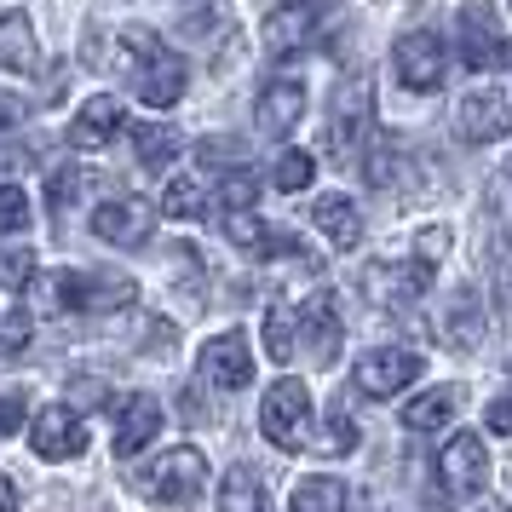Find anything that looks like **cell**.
I'll use <instances>...</instances> for the list:
<instances>
[{
  "mask_svg": "<svg viewBox=\"0 0 512 512\" xmlns=\"http://www.w3.org/2000/svg\"><path fill=\"white\" fill-rule=\"evenodd\" d=\"M179 133L167 127V121H133V156H139L150 173H162V167H173L179 162Z\"/></svg>",
  "mask_w": 512,
  "mask_h": 512,
  "instance_id": "23",
  "label": "cell"
},
{
  "mask_svg": "<svg viewBox=\"0 0 512 512\" xmlns=\"http://www.w3.org/2000/svg\"><path fill=\"white\" fill-rule=\"evenodd\" d=\"M156 432H162V403H156V397H127L116 409V455L121 461L139 455Z\"/></svg>",
  "mask_w": 512,
  "mask_h": 512,
  "instance_id": "20",
  "label": "cell"
},
{
  "mask_svg": "<svg viewBox=\"0 0 512 512\" xmlns=\"http://www.w3.org/2000/svg\"><path fill=\"white\" fill-rule=\"evenodd\" d=\"M334 24H340V0H282L265 18V41L271 52H311Z\"/></svg>",
  "mask_w": 512,
  "mask_h": 512,
  "instance_id": "4",
  "label": "cell"
},
{
  "mask_svg": "<svg viewBox=\"0 0 512 512\" xmlns=\"http://www.w3.org/2000/svg\"><path fill=\"white\" fill-rule=\"evenodd\" d=\"M432 288V259H403V265H374L369 271V300L386 305V311H409V305H420V294Z\"/></svg>",
  "mask_w": 512,
  "mask_h": 512,
  "instance_id": "10",
  "label": "cell"
},
{
  "mask_svg": "<svg viewBox=\"0 0 512 512\" xmlns=\"http://www.w3.org/2000/svg\"><path fill=\"white\" fill-rule=\"evenodd\" d=\"M219 512H265V489H259L254 466H231L219 484Z\"/></svg>",
  "mask_w": 512,
  "mask_h": 512,
  "instance_id": "26",
  "label": "cell"
},
{
  "mask_svg": "<svg viewBox=\"0 0 512 512\" xmlns=\"http://www.w3.org/2000/svg\"><path fill=\"white\" fill-rule=\"evenodd\" d=\"M340 340H346L340 305L328 300V294H311V300L294 311V346L311 351V363H334V357H340Z\"/></svg>",
  "mask_w": 512,
  "mask_h": 512,
  "instance_id": "12",
  "label": "cell"
},
{
  "mask_svg": "<svg viewBox=\"0 0 512 512\" xmlns=\"http://www.w3.org/2000/svg\"><path fill=\"white\" fill-rule=\"evenodd\" d=\"M415 380H420V351H409V346H374L357 357V386L369 397H397Z\"/></svg>",
  "mask_w": 512,
  "mask_h": 512,
  "instance_id": "9",
  "label": "cell"
},
{
  "mask_svg": "<svg viewBox=\"0 0 512 512\" xmlns=\"http://www.w3.org/2000/svg\"><path fill=\"white\" fill-rule=\"evenodd\" d=\"M311 219H317V231H323L340 254H351V248L363 242V213H357L351 196H323V202L311 208Z\"/></svg>",
  "mask_w": 512,
  "mask_h": 512,
  "instance_id": "21",
  "label": "cell"
},
{
  "mask_svg": "<svg viewBox=\"0 0 512 512\" xmlns=\"http://www.w3.org/2000/svg\"><path fill=\"white\" fill-rule=\"evenodd\" d=\"M29 443H35V455H41V461H75V455L87 449V426H81L75 409L47 403L41 415L29 420Z\"/></svg>",
  "mask_w": 512,
  "mask_h": 512,
  "instance_id": "13",
  "label": "cell"
},
{
  "mask_svg": "<svg viewBox=\"0 0 512 512\" xmlns=\"http://www.w3.org/2000/svg\"><path fill=\"white\" fill-rule=\"evenodd\" d=\"M455 409H461V386H432V392H420L415 403L403 409V426H409V432H438Z\"/></svg>",
  "mask_w": 512,
  "mask_h": 512,
  "instance_id": "24",
  "label": "cell"
},
{
  "mask_svg": "<svg viewBox=\"0 0 512 512\" xmlns=\"http://www.w3.org/2000/svg\"><path fill=\"white\" fill-rule=\"evenodd\" d=\"M18 121H24V104H18V98H6V93H0V127H18Z\"/></svg>",
  "mask_w": 512,
  "mask_h": 512,
  "instance_id": "39",
  "label": "cell"
},
{
  "mask_svg": "<svg viewBox=\"0 0 512 512\" xmlns=\"http://www.w3.org/2000/svg\"><path fill=\"white\" fill-rule=\"evenodd\" d=\"M18 346H29V317L24 311H6L0 317V351H18Z\"/></svg>",
  "mask_w": 512,
  "mask_h": 512,
  "instance_id": "36",
  "label": "cell"
},
{
  "mask_svg": "<svg viewBox=\"0 0 512 512\" xmlns=\"http://www.w3.org/2000/svg\"><path fill=\"white\" fill-rule=\"evenodd\" d=\"M351 443H357L351 420H346V415H334V420H328V432H323V449H328V455H351Z\"/></svg>",
  "mask_w": 512,
  "mask_h": 512,
  "instance_id": "37",
  "label": "cell"
},
{
  "mask_svg": "<svg viewBox=\"0 0 512 512\" xmlns=\"http://www.w3.org/2000/svg\"><path fill=\"white\" fill-rule=\"evenodd\" d=\"M81 185H87V173H75V167H64V173H52L47 208H52V213H70V202L81 196Z\"/></svg>",
  "mask_w": 512,
  "mask_h": 512,
  "instance_id": "32",
  "label": "cell"
},
{
  "mask_svg": "<svg viewBox=\"0 0 512 512\" xmlns=\"http://www.w3.org/2000/svg\"><path fill=\"white\" fill-rule=\"evenodd\" d=\"M305 426H311V392H305V380L282 374L277 386L265 392V403H259V432L277 449H300Z\"/></svg>",
  "mask_w": 512,
  "mask_h": 512,
  "instance_id": "7",
  "label": "cell"
},
{
  "mask_svg": "<svg viewBox=\"0 0 512 512\" xmlns=\"http://www.w3.org/2000/svg\"><path fill=\"white\" fill-rule=\"evenodd\" d=\"M478 334H484V300H478L472 288L449 294V311H443V340H449V346H472Z\"/></svg>",
  "mask_w": 512,
  "mask_h": 512,
  "instance_id": "25",
  "label": "cell"
},
{
  "mask_svg": "<svg viewBox=\"0 0 512 512\" xmlns=\"http://www.w3.org/2000/svg\"><path fill=\"white\" fill-rule=\"evenodd\" d=\"M18 426H24V397H0V438H12V432H18Z\"/></svg>",
  "mask_w": 512,
  "mask_h": 512,
  "instance_id": "38",
  "label": "cell"
},
{
  "mask_svg": "<svg viewBox=\"0 0 512 512\" xmlns=\"http://www.w3.org/2000/svg\"><path fill=\"white\" fill-rule=\"evenodd\" d=\"M288 512H346V489H340V478H300Z\"/></svg>",
  "mask_w": 512,
  "mask_h": 512,
  "instance_id": "27",
  "label": "cell"
},
{
  "mask_svg": "<svg viewBox=\"0 0 512 512\" xmlns=\"http://www.w3.org/2000/svg\"><path fill=\"white\" fill-rule=\"evenodd\" d=\"M397 81L409 87V93H432L443 87V70H449V58H443V41L432 29H409L403 41H397Z\"/></svg>",
  "mask_w": 512,
  "mask_h": 512,
  "instance_id": "11",
  "label": "cell"
},
{
  "mask_svg": "<svg viewBox=\"0 0 512 512\" xmlns=\"http://www.w3.org/2000/svg\"><path fill=\"white\" fill-rule=\"evenodd\" d=\"M202 380H208L213 392H242L248 380H254V351L242 334H213L208 346H202Z\"/></svg>",
  "mask_w": 512,
  "mask_h": 512,
  "instance_id": "15",
  "label": "cell"
},
{
  "mask_svg": "<svg viewBox=\"0 0 512 512\" xmlns=\"http://www.w3.org/2000/svg\"><path fill=\"white\" fill-rule=\"evenodd\" d=\"M219 196H225L231 208H254V173H248V167H236L231 179H225V190H219Z\"/></svg>",
  "mask_w": 512,
  "mask_h": 512,
  "instance_id": "34",
  "label": "cell"
},
{
  "mask_svg": "<svg viewBox=\"0 0 512 512\" xmlns=\"http://www.w3.org/2000/svg\"><path fill=\"white\" fill-rule=\"evenodd\" d=\"M300 110H305V87L294 75H282V81H265V93H259V104H254V121H259L265 139H282V133H294Z\"/></svg>",
  "mask_w": 512,
  "mask_h": 512,
  "instance_id": "17",
  "label": "cell"
},
{
  "mask_svg": "<svg viewBox=\"0 0 512 512\" xmlns=\"http://www.w3.org/2000/svg\"><path fill=\"white\" fill-rule=\"evenodd\" d=\"M162 213L167 219H202L208 213V190L196 185V179H173L162 196Z\"/></svg>",
  "mask_w": 512,
  "mask_h": 512,
  "instance_id": "28",
  "label": "cell"
},
{
  "mask_svg": "<svg viewBox=\"0 0 512 512\" xmlns=\"http://www.w3.org/2000/svg\"><path fill=\"white\" fill-rule=\"evenodd\" d=\"M225 242H231L236 254H248V259H277V254H294V242L282 231H271L265 219H254L248 208H231L225 213Z\"/></svg>",
  "mask_w": 512,
  "mask_h": 512,
  "instance_id": "18",
  "label": "cell"
},
{
  "mask_svg": "<svg viewBox=\"0 0 512 512\" xmlns=\"http://www.w3.org/2000/svg\"><path fill=\"white\" fill-rule=\"evenodd\" d=\"M116 47H121V52H116L121 81H127V87H133L144 104H156V110H173V104L185 98V81H190L185 58L167 47L156 29H121Z\"/></svg>",
  "mask_w": 512,
  "mask_h": 512,
  "instance_id": "1",
  "label": "cell"
},
{
  "mask_svg": "<svg viewBox=\"0 0 512 512\" xmlns=\"http://www.w3.org/2000/svg\"><path fill=\"white\" fill-rule=\"evenodd\" d=\"M196 156H202L208 167H248V150H242L236 139H202Z\"/></svg>",
  "mask_w": 512,
  "mask_h": 512,
  "instance_id": "31",
  "label": "cell"
},
{
  "mask_svg": "<svg viewBox=\"0 0 512 512\" xmlns=\"http://www.w3.org/2000/svg\"><path fill=\"white\" fill-rule=\"evenodd\" d=\"M455 41H461L466 70H507L512 47H507V29H501V12L489 0H466L461 18H455Z\"/></svg>",
  "mask_w": 512,
  "mask_h": 512,
  "instance_id": "5",
  "label": "cell"
},
{
  "mask_svg": "<svg viewBox=\"0 0 512 512\" xmlns=\"http://www.w3.org/2000/svg\"><path fill=\"white\" fill-rule=\"evenodd\" d=\"M29 225V196L18 185H0V236H18Z\"/></svg>",
  "mask_w": 512,
  "mask_h": 512,
  "instance_id": "30",
  "label": "cell"
},
{
  "mask_svg": "<svg viewBox=\"0 0 512 512\" xmlns=\"http://www.w3.org/2000/svg\"><path fill=\"white\" fill-rule=\"evenodd\" d=\"M150 225H156V213L144 208L139 196H110V202L93 208V236H104L110 248H144Z\"/></svg>",
  "mask_w": 512,
  "mask_h": 512,
  "instance_id": "14",
  "label": "cell"
},
{
  "mask_svg": "<svg viewBox=\"0 0 512 512\" xmlns=\"http://www.w3.org/2000/svg\"><path fill=\"white\" fill-rule=\"evenodd\" d=\"M265 351H271V357H277V363H288V357H294V311H282V305H271V311H265Z\"/></svg>",
  "mask_w": 512,
  "mask_h": 512,
  "instance_id": "29",
  "label": "cell"
},
{
  "mask_svg": "<svg viewBox=\"0 0 512 512\" xmlns=\"http://www.w3.org/2000/svg\"><path fill=\"white\" fill-rule=\"evenodd\" d=\"M0 512H18V489H12V478H0Z\"/></svg>",
  "mask_w": 512,
  "mask_h": 512,
  "instance_id": "40",
  "label": "cell"
},
{
  "mask_svg": "<svg viewBox=\"0 0 512 512\" xmlns=\"http://www.w3.org/2000/svg\"><path fill=\"white\" fill-rule=\"evenodd\" d=\"M311 185V156L305 150H288L277 162V190H305Z\"/></svg>",
  "mask_w": 512,
  "mask_h": 512,
  "instance_id": "33",
  "label": "cell"
},
{
  "mask_svg": "<svg viewBox=\"0 0 512 512\" xmlns=\"http://www.w3.org/2000/svg\"><path fill=\"white\" fill-rule=\"evenodd\" d=\"M484 420H489V432H501V438H512V386H507V392H495V397H489Z\"/></svg>",
  "mask_w": 512,
  "mask_h": 512,
  "instance_id": "35",
  "label": "cell"
},
{
  "mask_svg": "<svg viewBox=\"0 0 512 512\" xmlns=\"http://www.w3.org/2000/svg\"><path fill=\"white\" fill-rule=\"evenodd\" d=\"M208 484V461L202 449H167L162 461H150L144 472H133V489L156 507H190Z\"/></svg>",
  "mask_w": 512,
  "mask_h": 512,
  "instance_id": "2",
  "label": "cell"
},
{
  "mask_svg": "<svg viewBox=\"0 0 512 512\" xmlns=\"http://www.w3.org/2000/svg\"><path fill=\"white\" fill-rule=\"evenodd\" d=\"M133 294L139 288L121 277V271H98V277H87V271H58L47 282V300L58 311H127Z\"/></svg>",
  "mask_w": 512,
  "mask_h": 512,
  "instance_id": "6",
  "label": "cell"
},
{
  "mask_svg": "<svg viewBox=\"0 0 512 512\" xmlns=\"http://www.w3.org/2000/svg\"><path fill=\"white\" fill-rule=\"evenodd\" d=\"M127 127V116H121V98H110V93H98V98H87L81 104V116L70 121V144L75 150H98V144H110Z\"/></svg>",
  "mask_w": 512,
  "mask_h": 512,
  "instance_id": "19",
  "label": "cell"
},
{
  "mask_svg": "<svg viewBox=\"0 0 512 512\" xmlns=\"http://www.w3.org/2000/svg\"><path fill=\"white\" fill-rule=\"evenodd\" d=\"M455 127L466 144H501L512 133V104L501 93H466L455 110Z\"/></svg>",
  "mask_w": 512,
  "mask_h": 512,
  "instance_id": "16",
  "label": "cell"
},
{
  "mask_svg": "<svg viewBox=\"0 0 512 512\" xmlns=\"http://www.w3.org/2000/svg\"><path fill=\"white\" fill-rule=\"evenodd\" d=\"M0 70H18V75L41 70V47H35V29H29L24 12L0 18Z\"/></svg>",
  "mask_w": 512,
  "mask_h": 512,
  "instance_id": "22",
  "label": "cell"
},
{
  "mask_svg": "<svg viewBox=\"0 0 512 512\" xmlns=\"http://www.w3.org/2000/svg\"><path fill=\"white\" fill-rule=\"evenodd\" d=\"M374 127V81L363 70H351L334 93H328V150L351 156L357 144L369 139Z\"/></svg>",
  "mask_w": 512,
  "mask_h": 512,
  "instance_id": "3",
  "label": "cell"
},
{
  "mask_svg": "<svg viewBox=\"0 0 512 512\" xmlns=\"http://www.w3.org/2000/svg\"><path fill=\"white\" fill-rule=\"evenodd\" d=\"M489 484V449L478 432H455V438L438 449V489L449 501H472L478 489Z\"/></svg>",
  "mask_w": 512,
  "mask_h": 512,
  "instance_id": "8",
  "label": "cell"
}]
</instances>
